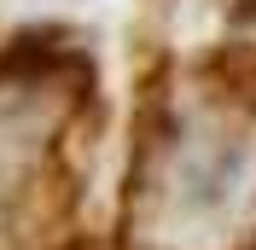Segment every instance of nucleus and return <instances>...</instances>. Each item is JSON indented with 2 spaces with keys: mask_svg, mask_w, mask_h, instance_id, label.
<instances>
[{
  "mask_svg": "<svg viewBox=\"0 0 256 250\" xmlns=\"http://www.w3.org/2000/svg\"><path fill=\"white\" fill-rule=\"evenodd\" d=\"M134 227L152 250H239L256 238V110H175L140 169Z\"/></svg>",
  "mask_w": 256,
  "mask_h": 250,
  "instance_id": "nucleus-1",
  "label": "nucleus"
},
{
  "mask_svg": "<svg viewBox=\"0 0 256 250\" xmlns=\"http://www.w3.org/2000/svg\"><path fill=\"white\" fill-rule=\"evenodd\" d=\"M52 134H58V116L47 110V88L35 82L0 88V210L30 192V174L47 163Z\"/></svg>",
  "mask_w": 256,
  "mask_h": 250,
  "instance_id": "nucleus-2",
  "label": "nucleus"
}]
</instances>
